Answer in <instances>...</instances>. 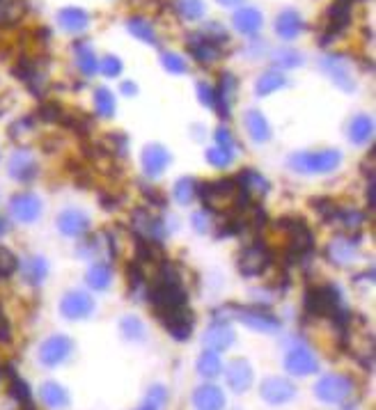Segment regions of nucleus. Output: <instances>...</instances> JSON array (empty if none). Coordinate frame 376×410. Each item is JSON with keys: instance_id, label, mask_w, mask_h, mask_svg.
<instances>
[{"instance_id": "obj_44", "label": "nucleus", "mask_w": 376, "mask_h": 410, "mask_svg": "<svg viewBox=\"0 0 376 410\" xmlns=\"http://www.w3.org/2000/svg\"><path fill=\"white\" fill-rule=\"evenodd\" d=\"M207 161L214 165V168H227V165H232V161H234V152L232 149H227V147H211L209 152H207Z\"/></svg>"}, {"instance_id": "obj_35", "label": "nucleus", "mask_w": 376, "mask_h": 410, "mask_svg": "<svg viewBox=\"0 0 376 410\" xmlns=\"http://www.w3.org/2000/svg\"><path fill=\"white\" fill-rule=\"evenodd\" d=\"M285 85H287L285 74H280V72H266V74H262V78L257 81V94H259V96H268V94L278 92V90H280V87H285Z\"/></svg>"}, {"instance_id": "obj_56", "label": "nucleus", "mask_w": 376, "mask_h": 410, "mask_svg": "<svg viewBox=\"0 0 376 410\" xmlns=\"http://www.w3.org/2000/svg\"><path fill=\"white\" fill-rule=\"evenodd\" d=\"M129 280H131V287H133V289L142 285L144 275H142V271L136 266V263H131V266H129Z\"/></svg>"}, {"instance_id": "obj_7", "label": "nucleus", "mask_w": 376, "mask_h": 410, "mask_svg": "<svg viewBox=\"0 0 376 410\" xmlns=\"http://www.w3.org/2000/svg\"><path fill=\"white\" fill-rule=\"evenodd\" d=\"M60 312L62 317L69 321L88 319L94 312V300L90 294H85L83 289H74L69 294H64V298L60 300Z\"/></svg>"}, {"instance_id": "obj_40", "label": "nucleus", "mask_w": 376, "mask_h": 410, "mask_svg": "<svg viewBox=\"0 0 376 410\" xmlns=\"http://www.w3.org/2000/svg\"><path fill=\"white\" fill-rule=\"evenodd\" d=\"M76 60H79V67H81V72L85 76H92L96 72V67H99L94 60L92 48L85 46V44H76Z\"/></svg>"}, {"instance_id": "obj_37", "label": "nucleus", "mask_w": 376, "mask_h": 410, "mask_svg": "<svg viewBox=\"0 0 376 410\" xmlns=\"http://www.w3.org/2000/svg\"><path fill=\"white\" fill-rule=\"evenodd\" d=\"M25 12V0H0V23L18 21Z\"/></svg>"}, {"instance_id": "obj_51", "label": "nucleus", "mask_w": 376, "mask_h": 410, "mask_svg": "<svg viewBox=\"0 0 376 410\" xmlns=\"http://www.w3.org/2000/svg\"><path fill=\"white\" fill-rule=\"evenodd\" d=\"M275 62H278V64H283V67H289V69H292V67H298V64H301V53H298V51H292V48H283V51L275 55Z\"/></svg>"}, {"instance_id": "obj_39", "label": "nucleus", "mask_w": 376, "mask_h": 410, "mask_svg": "<svg viewBox=\"0 0 376 410\" xmlns=\"http://www.w3.org/2000/svg\"><path fill=\"white\" fill-rule=\"evenodd\" d=\"M129 30L133 37H138L140 42H147V44H156V33H154V25L147 23L144 18H131L129 21Z\"/></svg>"}, {"instance_id": "obj_25", "label": "nucleus", "mask_w": 376, "mask_h": 410, "mask_svg": "<svg viewBox=\"0 0 376 410\" xmlns=\"http://www.w3.org/2000/svg\"><path fill=\"white\" fill-rule=\"evenodd\" d=\"M190 39H195V42H190V53L195 55V60L202 62V64H211V62H216L220 60V55H223V51H220V44H216L214 39H209V37H190Z\"/></svg>"}, {"instance_id": "obj_24", "label": "nucleus", "mask_w": 376, "mask_h": 410, "mask_svg": "<svg viewBox=\"0 0 376 410\" xmlns=\"http://www.w3.org/2000/svg\"><path fill=\"white\" fill-rule=\"evenodd\" d=\"M202 341H205V346L209 351H216L218 353V351H225V348L232 346L234 333L227 324H214V326L207 328V333H205V337H202Z\"/></svg>"}, {"instance_id": "obj_5", "label": "nucleus", "mask_w": 376, "mask_h": 410, "mask_svg": "<svg viewBox=\"0 0 376 410\" xmlns=\"http://www.w3.org/2000/svg\"><path fill=\"white\" fill-rule=\"evenodd\" d=\"M9 213L21 224H30L42 216V200L35 193H16L9 200Z\"/></svg>"}, {"instance_id": "obj_53", "label": "nucleus", "mask_w": 376, "mask_h": 410, "mask_svg": "<svg viewBox=\"0 0 376 410\" xmlns=\"http://www.w3.org/2000/svg\"><path fill=\"white\" fill-rule=\"evenodd\" d=\"M214 135H216L218 147H227V149L234 147V135H232V131H229V129H225V126H220V129Z\"/></svg>"}, {"instance_id": "obj_3", "label": "nucleus", "mask_w": 376, "mask_h": 410, "mask_svg": "<svg viewBox=\"0 0 376 410\" xmlns=\"http://www.w3.org/2000/svg\"><path fill=\"white\" fill-rule=\"evenodd\" d=\"M353 392V380L342 374H326L317 380L314 397L324 404H342Z\"/></svg>"}, {"instance_id": "obj_41", "label": "nucleus", "mask_w": 376, "mask_h": 410, "mask_svg": "<svg viewBox=\"0 0 376 410\" xmlns=\"http://www.w3.org/2000/svg\"><path fill=\"white\" fill-rule=\"evenodd\" d=\"M120 330L129 341L144 339V326H142V321L138 317H124L122 324H120Z\"/></svg>"}, {"instance_id": "obj_9", "label": "nucleus", "mask_w": 376, "mask_h": 410, "mask_svg": "<svg viewBox=\"0 0 376 410\" xmlns=\"http://www.w3.org/2000/svg\"><path fill=\"white\" fill-rule=\"evenodd\" d=\"M69 355H72V339L64 335H51L40 346V363L46 367L62 365Z\"/></svg>"}, {"instance_id": "obj_14", "label": "nucleus", "mask_w": 376, "mask_h": 410, "mask_svg": "<svg viewBox=\"0 0 376 410\" xmlns=\"http://www.w3.org/2000/svg\"><path fill=\"white\" fill-rule=\"evenodd\" d=\"M225 380H227V385L232 387V392L244 394L246 389L253 385V367H250L248 360L237 358L227 365Z\"/></svg>"}, {"instance_id": "obj_4", "label": "nucleus", "mask_w": 376, "mask_h": 410, "mask_svg": "<svg viewBox=\"0 0 376 410\" xmlns=\"http://www.w3.org/2000/svg\"><path fill=\"white\" fill-rule=\"evenodd\" d=\"M159 319H161V324L166 326L168 333L179 339V341H184L190 337L193 333V314H190V309L184 305V307H172V309H161L159 312Z\"/></svg>"}, {"instance_id": "obj_38", "label": "nucleus", "mask_w": 376, "mask_h": 410, "mask_svg": "<svg viewBox=\"0 0 376 410\" xmlns=\"http://www.w3.org/2000/svg\"><path fill=\"white\" fill-rule=\"evenodd\" d=\"M94 108H96V115H101V117L115 115V96L110 94V90L99 87V90L94 92Z\"/></svg>"}, {"instance_id": "obj_48", "label": "nucleus", "mask_w": 376, "mask_h": 410, "mask_svg": "<svg viewBox=\"0 0 376 410\" xmlns=\"http://www.w3.org/2000/svg\"><path fill=\"white\" fill-rule=\"evenodd\" d=\"M161 64L166 67V69L170 72V74H186V62L181 60V55H177V53H163L161 55Z\"/></svg>"}, {"instance_id": "obj_23", "label": "nucleus", "mask_w": 376, "mask_h": 410, "mask_svg": "<svg viewBox=\"0 0 376 410\" xmlns=\"http://www.w3.org/2000/svg\"><path fill=\"white\" fill-rule=\"evenodd\" d=\"M326 257H329L333 263L337 266H346L355 259V241L353 239H346V237H337L333 239L329 246H326Z\"/></svg>"}, {"instance_id": "obj_27", "label": "nucleus", "mask_w": 376, "mask_h": 410, "mask_svg": "<svg viewBox=\"0 0 376 410\" xmlns=\"http://www.w3.org/2000/svg\"><path fill=\"white\" fill-rule=\"evenodd\" d=\"M88 21H90L88 12L79 7H64L57 12V23H60L67 33H83L85 28H88Z\"/></svg>"}, {"instance_id": "obj_59", "label": "nucleus", "mask_w": 376, "mask_h": 410, "mask_svg": "<svg viewBox=\"0 0 376 410\" xmlns=\"http://www.w3.org/2000/svg\"><path fill=\"white\" fill-rule=\"evenodd\" d=\"M218 5H223V7H237V5H241L244 0H216Z\"/></svg>"}, {"instance_id": "obj_30", "label": "nucleus", "mask_w": 376, "mask_h": 410, "mask_svg": "<svg viewBox=\"0 0 376 410\" xmlns=\"http://www.w3.org/2000/svg\"><path fill=\"white\" fill-rule=\"evenodd\" d=\"M40 394H42V402L51 410H62V408L69 406V394H67V389L60 383H55V380L44 383Z\"/></svg>"}, {"instance_id": "obj_36", "label": "nucleus", "mask_w": 376, "mask_h": 410, "mask_svg": "<svg viewBox=\"0 0 376 410\" xmlns=\"http://www.w3.org/2000/svg\"><path fill=\"white\" fill-rule=\"evenodd\" d=\"M168 404V389L163 385H152L144 402L136 410H163Z\"/></svg>"}, {"instance_id": "obj_20", "label": "nucleus", "mask_w": 376, "mask_h": 410, "mask_svg": "<svg viewBox=\"0 0 376 410\" xmlns=\"http://www.w3.org/2000/svg\"><path fill=\"white\" fill-rule=\"evenodd\" d=\"M237 94V76L234 74H223L218 81V87L214 90V106L218 108L220 117H227L229 103L234 101Z\"/></svg>"}, {"instance_id": "obj_33", "label": "nucleus", "mask_w": 376, "mask_h": 410, "mask_svg": "<svg viewBox=\"0 0 376 410\" xmlns=\"http://www.w3.org/2000/svg\"><path fill=\"white\" fill-rule=\"evenodd\" d=\"M220 372H223V363H220V355L216 351H205L200 358H198V374L202 378H216Z\"/></svg>"}, {"instance_id": "obj_19", "label": "nucleus", "mask_w": 376, "mask_h": 410, "mask_svg": "<svg viewBox=\"0 0 376 410\" xmlns=\"http://www.w3.org/2000/svg\"><path fill=\"white\" fill-rule=\"evenodd\" d=\"M193 406L198 410H223L225 408V394L216 385H202L193 392Z\"/></svg>"}, {"instance_id": "obj_2", "label": "nucleus", "mask_w": 376, "mask_h": 410, "mask_svg": "<svg viewBox=\"0 0 376 410\" xmlns=\"http://www.w3.org/2000/svg\"><path fill=\"white\" fill-rule=\"evenodd\" d=\"M289 165L298 174H331L342 165V154L335 149L298 152L289 159Z\"/></svg>"}, {"instance_id": "obj_42", "label": "nucleus", "mask_w": 376, "mask_h": 410, "mask_svg": "<svg viewBox=\"0 0 376 410\" xmlns=\"http://www.w3.org/2000/svg\"><path fill=\"white\" fill-rule=\"evenodd\" d=\"M177 12L188 21H198L205 16V3L202 0H177Z\"/></svg>"}, {"instance_id": "obj_43", "label": "nucleus", "mask_w": 376, "mask_h": 410, "mask_svg": "<svg viewBox=\"0 0 376 410\" xmlns=\"http://www.w3.org/2000/svg\"><path fill=\"white\" fill-rule=\"evenodd\" d=\"M195 195H198V186L190 177H184L175 183V200L179 204H190Z\"/></svg>"}, {"instance_id": "obj_55", "label": "nucleus", "mask_w": 376, "mask_h": 410, "mask_svg": "<svg viewBox=\"0 0 376 410\" xmlns=\"http://www.w3.org/2000/svg\"><path fill=\"white\" fill-rule=\"evenodd\" d=\"M207 224H209V218H207V213H205V211H198L195 216H193V227H195L200 234H205V232H207Z\"/></svg>"}, {"instance_id": "obj_52", "label": "nucleus", "mask_w": 376, "mask_h": 410, "mask_svg": "<svg viewBox=\"0 0 376 410\" xmlns=\"http://www.w3.org/2000/svg\"><path fill=\"white\" fill-rule=\"evenodd\" d=\"M30 129H33V120L30 117H23V120H18L9 126V135H12V138H21V135H25Z\"/></svg>"}, {"instance_id": "obj_6", "label": "nucleus", "mask_w": 376, "mask_h": 410, "mask_svg": "<svg viewBox=\"0 0 376 410\" xmlns=\"http://www.w3.org/2000/svg\"><path fill=\"white\" fill-rule=\"evenodd\" d=\"M285 369L292 376H307V374L319 372V360H317V355L307 346L298 344V346H292L287 351Z\"/></svg>"}, {"instance_id": "obj_21", "label": "nucleus", "mask_w": 376, "mask_h": 410, "mask_svg": "<svg viewBox=\"0 0 376 410\" xmlns=\"http://www.w3.org/2000/svg\"><path fill=\"white\" fill-rule=\"evenodd\" d=\"M239 190H244L246 195H257V198H264V195L271 190V183H268L262 174L253 168H244L237 177Z\"/></svg>"}, {"instance_id": "obj_26", "label": "nucleus", "mask_w": 376, "mask_h": 410, "mask_svg": "<svg viewBox=\"0 0 376 410\" xmlns=\"http://www.w3.org/2000/svg\"><path fill=\"white\" fill-rule=\"evenodd\" d=\"M21 275L23 280L28 282V285H33V287H40L42 282L46 280L48 275V263L44 257L40 255H33V257H28L21 261Z\"/></svg>"}, {"instance_id": "obj_29", "label": "nucleus", "mask_w": 376, "mask_h": 410, "mask_svg": "<svg viewBox=\"0 0 376 410\" xmlns=\"http://www.w3.org/2000/svg\"><path fill=\"white\" fill-rule=\"evenodd\" d=\"M301 30H303V21L296 9H285V12H280V16L275 18V33L283 39H294Z\"/></svg>"}, {"instance_id": "obj_16", "label": "nucleus", "mask_w": 376, "mask_h": 410, "mask_svg": "<svg viewBox=\"0 0 376 410\" xmlns=\"http://www.w3.org/2000/svg\"><path fill=\"white\" fill-rule=\"evenodd\" d=\"M326 30L329 35L321 37V46L324 44H331V39L335 35H340L342 30H346V25L351 21V5H344V3H333L329 7V14H326Z\"/></svg>"}, {"instance_id": "obj_49", "label": "nucleus", "mask_w": 376, "mask_h": 410, "mask_svg": "<svg viewBox=\"0 0 376 410\" xmlns=\"http://www.w3.org/2000/svg\"><path fill=\"white\" fill-rule=\"evenodd\" d=\"M99 69L106 78H118L122 74V60H118L115 55H106L99 62Z\"/></svg>"}, {"instance_id": "obj_58", "label": "nucleus", "mask_w": 376, "mask_h": 410, "mask_svg": "<svg viewBox=\"0 0 376 410\" xmlns=\"http://www.w3.org/2000/svg\"><path fill=\"white\" fill-rule=\"evenodd\" d=\"M142 193L147 195V200H152V202H156V204H161V207H166V200L161 198V193H154L149 186H142Z\"/></svg>"}, {"instance_id": "obj_15", "label": "nucleus", "mask_w": 376, "mask_h": 410, "mask_svg": "<svg viewBox=\"0 0 376 410\" xmlns=\"http://www.w3.org/2000/svg\"><path fill=\"white\" fill-rule=\"evenodd\" d=\"M57 229L64 237H83L90 229V218L85 216L81 209H64L57 216Z\"/></svg>"}, {"instance_id": "obj_17", "label": "nucleus", "mask_w": 376, "mask_h": 410, "mask_svg": "<svg viewBox=\"0 0 376 410\" xmlns=\"http://www.w3.org/2000/svg\"><path fill=\"white\" fill-rule=\"evenodd\" d=\"M237 319L244 326L259 330V333H275L280 330V321L268 312H259V309H237Z\"/></svg>"}, {"instance_id": "obj_18", "label": "nucleus", "mask_w": 376, "mask_h": 410, "mask_svg": "<svg viewBox=\"0 0 376 410\" xmlns=\"http://www.w3.org/2000/svg\"><path fill=\"white\" fill-rule=\"evenodd\" d=\"M133 224H136V229L142 234V237H147L152 241L166 239V224H163V220L156 216H149L144 209L133 211Z\"/></svg>"}, {"instance_id": "obj_50", "label": "nucleus", "mask_w": 376, "mask_h": 410, "mask_svg": "<svg viewBox=\"0 0 376 410\" xmlns=\"http://www.w3.org/2000/svg\"><path fill=\"white\" fill-rule=\"evenodd\" d=\"M40 117H42V120H46V122H62L64 110H62L57 103L48 101V103H42V108H40Z\"/></svg>"}, {"instance_id": "obj_10", "label": "nucleus", "mask_w": 376, "mask_h": 410, "mask_svg": "<svg viewBox=\"0 0 376 410\" xmlns=\"http://www.w3.org/2000/svg\"><path fill=\"white\" fill-rule=\"evenodd\" d=\"M237 266L241 271V275H246V278L262 275V273L266 271V266H268V252L259 246V243H255V246H248V248H244L239 252Z\"/></svg>"}, {"instance_id": "obj_57", "label": "nucleus", "mask_w": 376, "mask_h": 410, "mask_svg": "<svg viewBox=\"0 0 376 410\" xmlns=\"http://www.w3.org/2000/svg\"><path fill=\"white\" fill-rule=\"evenodd\" d=\"M9 324H7V317H5V312L3 307H0V341H9Z\"/></svg>"}, {"instance_id": "obj_22", "label": "nucleus", "mask_w": 376, "mask_h": 410, "mask_svg": "<svg viewBox=\"0 0 376 410\" xmlns=\"http://www.w3.org/2000/svg\"><path fill=\"white\" fill-rule=\"evenodd\" d=\"M232 23L239 33L244 35H255L262 30V23H264V16L262 12H259L257 7H241L234 12V18Z\"/></svg>"}, {"instance_id": "obj_46", "label": "nucleus", "mask_w": 376, "mask_h": 410, "mask_svg": "<svg viewBox=\"0 0 376 410\" xmlns=\"http://www.w3.org/2000/svg\"><path fill=\"white\" fill-rule=\"evenodd\" d=\"M16 268H18V259H16V255H14L12 250H7V248L0 246V280L9 278Z\"/></svg>"}, {"instance_id": "obj_28", "label": "nucleus", "mask_w": 376, "mask_h": 410, "mask_svg": "<svg viewBox=\"0 0 376 410\" xmlns=\"http://www.w3.org/2000/svg\"><path fill=\"white\" fill-rule=\"evenodd\" d=\"M321 67L331 74V78L335 81V85H340L342 90L351 92L353 87H355L353 78H351V72L346 69V64L342 62V57H326V62H324Z\"/></svg>"}, {"instance_id": "obj_8", "label": "nucleus", "mask_w": 376, "mask_h": 410, "mask_svg": "<svg viewBox=\"0 0 376 410\" xmlns=\"http://www.w3.org/2000/svg\"><path fill=\"white\" fill-rule=\"evenodd\" d=\"M259 394H262V399L266 404L283 406V404L292 402V399L296 397V387L283 376H268V378L262 380V385H259Z\"/></svg>"}, {"instance_id": "obj_61", "label": "nucleus", "mask_w": 376, "mask_h": 410, "mask_svg": "<svg viewBox=\"0 0 376 410\" xmlns=\"http://www.w3.org/2000/svg\"><path fill=\"white\" fill-rule=\"evenodd\" d=\"M9 232V224H7V220L0 216V237H5V234Z\"/></svg>"}, {"instance_id": "obj_11", "label": "nucleus", "mask_w": 376, "mask_h": 410, "mask_svg": "<svg viewBox=\"0 0 376 410\" xmlns=\"http://www.w3.org/2000/svg\"><path fill=\"white\" fill-rule=\"evenodd\" d=\"M140 163H142V172L147 174V177L156 179V177H161V174L168 170L170 154H168L166 147H163V144L154 142V144H147V147L142 149Z\"/></svg>"}, {"instance_id": "obj_13", "label": "nucleus", "mask_w": 376, "mask_h": 410, "mask_svg": "<svg viewBox=\"0 0 376 410\" xmlns=\"http://www.w3.org/2000/svg\"><path fill=\"white\" fill-rule=\"evenodd\" d=\"M7 170H9V177L21 181V183H28L37 177V161L30 152L25 149H18L9 156V163H7Z\"/></svg>"}, {"instance_id": "obj_32", "label": "nucleus", "mask_w": 376, "mask_h": 410, "mask_svg": "<svg viewBox=\"0 0 376 410\" xmlns=\"http://www.w3.org/2000/svg\"><path fill=\"white\" fill-rule=\"evenodd\" d=\"M374 133V122L368 115H355L349 122V140L353 144H365Z\"/></svg>"}, {"instance_id": "obj_60", "label": "nucleus", "mask_w": 376, "mask_h": 410, "mask_svg": "<svg viewBox=\"0 0 376 410\" xmlns=\"http://www.w3.org/2000/svg\"><path fill=\"white\" fill-rule=\"evenodd\" d=\"M122 92L133 96V94H136V85H133V83H124V85H122Z\"/></svg>"}, {"instance_id": "obj_34", "label": "nucleus", "mask_w": 376, "mask_h": 410, "mask_svg": "<svg viewBox=\"0 0 376 410\" xmlns=\"http://www.w3.org/2000/svg\"><path fill=\"white\" fill-rule=\"evenodd\" d=\"M85 280H88V285L96 291H103L110 287L113 282V268L108 266V263H94V266L88 271V275H85Z\"/></svg>"}, {"instance_id": "obj_47", "label": "nucleus", "mask_w": 376, "mask_h": 410, "mask_svg": "<svg viewBox=\"0 0 376 410\" xmlns=\"http://www.w3.org/2000/svg\"><path fill=\"white\" fill-rule=\"evenodd\" d=\"M12 397L21 404L25 410H33V402H30V389L23 383L18 376H12Z\"/></svg>"}, {"instance_id": "obj_54", "label": "nucleus", "mask_w": 376, "mask_h": 410, "mask_svg": "<svg viewBox=\"0 0 376 410\" xmlns=\"http://www.w3.org/2000/svg\"><path fill=\"white\" fill-rule=\"evenodd\" d=\"M198 92H200L202 103L214 106V87H209L207 83H198Z\"/></svg>"}, {"instance_id": "obj_12", "label": "nucleus", "mask_w": 376, "mask_h": 410, "mask_svg": "<svg viewBox=\"0 0 376 410\" xmlns=\"http://www.w3.org/2000/svg\"><path fill=\"white\" fill-rule=\"evenodd\" d=\"M287 229H289V252L294 257H305L312 252L314 239L307 224L303 220H287Z\"/></svg>"}, {"instance_id": "obj_45", "label": "nucleus", "mask_w": 376, "mask_h": 410, "mask_svg": "<svg viewBox=\"0 0 376 410\" xmlns=\"http://www.w3.org/2000/svg\"><path fill=\"white\" fill-rule=\"evenodd\" d=\"M333 218L342 220V224H344L346 229L360 227L363 220H365V216H363L360 211H355V209H340V207H337V211H335V216H333Z\"/></svg>"}, {"instance_id": "obj_1", "label": "nucleus", "mask_w": 376, "mask_h": 410, "mask_svg": "<svg viewBox=\"0 0 376 410\" xmlns=\"http://www.w3.org/2000/svg\"><path fill=\"white\" fill-rule=\"evenodd\" d=\"M303 305L310 317H329V319H335L337 324H340V321L346 324V312H342V296L333 285L312 287L305 294Z\"/></svg>"}, {"instance_id": "obj_31", "label": "nucleus", "mask_w": 376, "mask_h": 410, "mask_svg": "<svg viewBox=\"0 0 376 410\" xmlns=\"http://www.w3.org/2000/svg\"><path fill=\"white\" fill-rule=\"evenodd\" d=\"M246 129H248V135L255 142H266L268 138H271V126H268L266 117L259 110L246 113Z\"/></svg>"}]
</instances>
